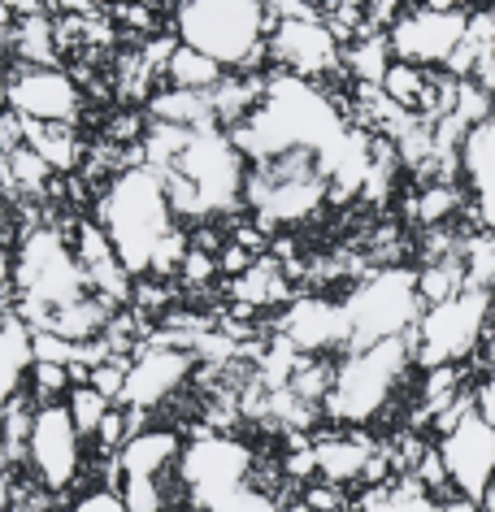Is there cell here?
<instances>
[{
    "label": "cell",
    "instance_id": "1",
    "mask_svg": "<svg viewBox=\"0 0 495 512\" xmlns=\"http://www.w3.org/2000/svg\"><path fill=\"white\" fill-rule=\"evenodd\" d=\"M96 222L109 235L113 252H118V261L126 265V274L135 283L152 274V256H157L161 239L179 230L170 187L152 165L122 170L96 191Z\"/></svg>",
    "mask_w": 495,
    "mask_h": 512
},
{
    "label": "cell",
    "instance_id": "2",
    "mask_svg": "<svg viewBox=\"0 0 495 512\" xmlns=\"http://www.w3.org/2000/svg\"><path fill=\"white\" fill-rule=\"evenodd\" d=\"M170 31L226 74H270L274 9L261 0H183L170 9Z\"/></svg>",
    "mask_w": 495,
    "mask_h": 512
},
{
    "label": "cell",
    "instance_id": "3",
    "mask_svg": "<svg viewBox=\"0 0 495 512\" xmlns=\"http://www.w3.org/2000/svg\"><path fill=\"white\" fill-rule=\"evenodd\" d=\"M170 187L174 217L187 222H209V217H226L244 204V183H248V161L239 157L231 131L222 126H200L187 135L165 170H157Z\"/></svg>",
    "mask_w": 495,
    "mask_h": 512
},
{
    "label": "cell",
    "instance_id": "4",
    "mask_svg": "<svg viewBox=\"0 0 495 512\" xmlns=\"http://www.w3.org/2000/svg\"><path fill=\"white\" fill-rule=\"evenodd\" d=\"M339 183V161L326 152H283V157H265L248 165L244 183V209L252 213L265 235L274 230H291L309 222L335 200Z\"/></svg>",
    "mask_w": 495,
    "mask_h": 512
},
{
    "label": "cell",
    "instance_id": "5",
    "mask_svg": "<svg viewBox=\"0 0 495 512\" xmlns=\"http://www.w3.org/2000/svg\"><path fill=\"white\" fill-rule=\"evenodd\" d=\"M92 296L87 270L74 256V243L57 226H35L14 248V313L31 330H44L48 317Z\"/></svg>",
    "mask_w": 495,
    "mask_h": 512
},
{
    "label": "cell",
    "instance_id": "6",
    "mask_svg": "<svg viewBox=\"0 0 495 512\" xmlns=\"http://www.w3.org/2000/svg\"><path fill=\"white\" fill-rule=\"evenodd\" d=\"M417 369L413 361V343L409 339H391L374 343V348L348 352L335 361V382H330L322 417L348 430H365L396 404V395L404 391V382Z\"/></svg>",
    "mask_w": 495,
    "mask_h": 512
},
{
    "label": "cell",
    "instance_id": "7",
    "mask_svg": "<svg viewBox=\"0 0 495 512\" xmlns=\"http://www.w3.org/2000/svg\"><path fill=\"white\" fill-rule=\"evenodd\" d=\"M339 309H344V326H348V352L391 343V339H413V330L426 313L422 291H417V270H409V265H383L370 278H361L339 300Z\"/></svg>",
    "mask_w": 495,
    "mask_h": 512
},
{
    "label": "cell",
    "instance_id": "8",
    "mask_svg": "<svg viewBox=\"0 0 495 512\" xmlns=\"http://www.w3.org/2000/svg\"><path fill=\"white\" fill-rule=\"evenodd\" d=\"M491 322H495V291H478V287H465L461 296L426 309L409 339L417 369L430 374V369L465 365L474 352H482Z\"/></svg>",
    "mask_w": 495,
    "mask_h": 512
},
{
    "label": "cell",
    "instance_id": "9",
    "mask_svg": "<svg viewBox=\"0 0 495 512\" xmlns=\"http://www.w3.org/2000/svg\"><path fill=\"white\" fill-rule=\"evenodd\" d=\"M469 22H474V9L435 0V5L404 9L387 40L396 61H409V66H422V70H439V66L448 70L469 35Z\"/></svg>",
    "mask_w": 495,
    "mask_h": 512
},
{
    "label": "cell",
    "instance_id": "10",
    "mask_svg": "<svg viewBox=\"0 0 495 512\" xmlns=\"http://www.w3.org/2000/svg\"><path fill=\"white\" fill-rule=\"evenodd\" d=\"M248 473H252V447L226 439V434H200V439L183 447L179 460V482L200 512H213L231 495L244 491Z\"/></svg>",
    "mask_w": 495,
    "mask_h": 512
},
{
    "label": "cell",
    "instance_id": "11",
    "mask_svg": "<svg viewBox=\"0 0 495 512\" xmlns=\"http://www.w3.org/2000/svg\"><path fill=\"white\" fill-rule=\"evenodd\" d=\"M439 460L448 469V486L452 495L469 499V504H487L491 486H495V426L487 413L474 404L465 408L452 426L439 430Z\"/></svg>",
    "mask_w": 495,
    "mask_h": 512
},
{
    "label": "cell",
    "instance_id": "12",
    "mask_svg": "<svg viewBox=\"0 0 495 512\" xmlns=\"http://www.w3.org/2000/svg\"><path fill=\"white\" fill-rule=\"evenodd\" d=\"M344 70V44L326 27V18H274L270 31V74H291L304 83H322Z\"/></svg>",
    "mask_w": 495,
    "mask_h": 512
},
{
    "label": "cell",
    "instance_id": "13",
    "mask_svg": "<svg viewBox=\"0 0 495 512\" xmlns=\"http://www.w3.org/2000/svg\"><path fill=\"white\" fill-rule=\"evenodd\" d=\"M83 434L74 426L66 404H48L35 413L31 426V447H27V465L35 473L44 495H66L83 473Z\"/></svg>",
    "mask_w": 495,
    "mask_h": 512
},
{
    "label": "cell",
    "instance_id": "14",
    "mask_svg": "<svg viewBox=\"0 0 495 512\" xmlns=\"http://www.w3.org/2000/svg\"><path fill=\"white\" fill-rule=\"evenodd\" d=\"M5 109L18 113L22 122L74 126L83 113V83L61 66H48V70L18 66L5 79Z\"/></svg>",
    "mask_w": 495,
    "mask_h": 512
},
{
    "label": "cell",
    "instance_id": "15",
    "mask_svg": "<svg viewBox=\"0 0 495 512\" xmlns=\"http://www.w3.org/2000/svg\"><path fill=\"white\" fill-rule=\"evenodd\" d=\"M196 374V356L183 348H165V343H139V352L126 365V391L118 408L131 413H157L187 387V378Z\"/></svg>",
    "mask_w": 495,
    "mask_h": 512
},
{
    "label": "cell",
    "instance_id": "16",
    "mask_svg": "<svg viewBox=\"0 0 495 512\" xmlns=\"http://www.w3.org/2000/svg\"><path fill=\"white\" fill-rule=\"evenodd\" d=\"M274 339H283L296 356H313V361H339L348 352V326L344 309L330 296H300L291 300L274 322Z\"/></svg>",
    "mask_w": 495,
    "mask_h": 512
},
{
    "label": "cell",
    "instance_id": "17",
    "mask_svg": "<svg viewBox=\"0 0 495 512\" xmlns=\"http://www.w3.org/2000/svg\"><path fill=\"white\" fill-rule=\"evenodd\" d=\"M461 183L478 230L495 239V118L469 126V135L461 139Z\"/></svg>",
    "mask_w": 495,
    "mask_h": 512
},
{
    "label": "cell",
    "instance_id": "18",
    "mask_svg": "<svg viewBox=\"0 0 495 512\" xmlns=\"http://www.w3.org/2000/svg\"><path fill=\"white\" fill-rule=\"evenodd\" d=\"M183 434L174 426H148L131 434V443L118 452V482H161L165 469H179L183 460Z\"/></svg>",
    "mask_w": 495,
    "mask_h": 512
},
{
    "label": "cell",
    "instance_id": "19",
    "mask_svg": "<svg viewBox=\"0 0 495 512\" xmlns=\"http://www.w3.org/2000/svg\"><path fill=\"white\" fill-rule=\"evenodd\" d=\"M226 296H231L239 309L248 313H265V309H287L291 304V283L278 256H261L248 274H239L226 283Z\"/></svg>",
    "mask_w": 495,
    "mask_h": 512
},
{
    "label": "cell",
    "instance_id": "20",
    "mask_svg": "<svg viewBox=\"0 0 495 512\" xmlns=\"http://www.w3.org/2000/svg\"><path fill=\"white\" fill-rule=\"evenodd\" d=\"M313 456H317V473L330 486H348V482H365V469L374 460V443L361 439V434L335 430L313 443Z\"/></svg>",
    "mask_w": 495,
    "mask_h": 512
},
{
    "label": "cell",
    "instance_id": "21",
    "mask_svg": "<svg viewBox=\"0 0 495 512\" xmlns=\"http://www.w3.org/2000/svg\"><path fill=\"white\" fill-rule=\"evenodd\" d=\"M35 356H31V326L14 313L9 326L0 330V413L14 404V395L27 391V374H31Z\"/></svg>",
    "mask_w": 495,
    "mask_h": 512
},
{
    "label": "cell",
    "instance_id": "22",
    "mask_svg": "<svg viewBox=\"0 0 495 512\" xmlns=\"http://www.w3.org/2000/svg\"><path fill=\"white\" fill-rule=\"evenodd\" d=\"M14 53L22 66L48 70L57 66V22L40 5H18V27H14Z\"/></svg>",
    "mask_w": 495,
    "mask_h": 512
},
{
    "label": "cell",
    "instance_id": "23",
    "mask_svg": "<svg viewBox=\"0 0 495 512\" xmlns=\"http://www.w3.org/2000/svg\"><path fill=\"white\" fill-rule=\"evenodd\" d=\"M161 87H174V92H196V96H209L218 92V87L226 83V70L218 66V61L200 57L192 53V48H174V57L165 61V74H161Z\"/></svg>",
    "mask_w": 495,
    "mask_h": 512
},
{
    "label": "cell",
    "instance_id": "24",
    "mask_svg": "<svg viewBox=\"0 0 495 512\" xmlns=\"http://www.w3.org/2000/svg\"><path fill=\"white\" fill-rule=\"evenodd\" d=\"M27 148L40 152L53 174H74L83 165V139L74 126H40L27 122Z\"/></svg>",
    "mask_w": 495,
    "mask_h": 512
},
{
    "label": "cell",
    "instance_id": "25",
    "mask_svg": "<svg viewBox=\"0 0 495 512\" xmlns=\"http://www.w3.org/2000/svg\"><path fill=\"white\" fill-rule=\"evenodd\" d=\"M391 66H396V53H391L387 35H378V31H361L357 40L344 48V70L361 87H383Z\"/></svg>",
    "mask_w": 495,
    "mask_h": 512
},
{
    "label": "cell",
    "instance_id": "26",
    "mask_svg": "<svg viewBox=\"0 0 495 512\" xmlns=\"http://www.w3.org/2000/svg\"><path fill=\"white\" fill-rule=\"evenodd\" d=\"M357 512H452L443 499H435L430 491H422L417 478H396L387 486H378L357 504Z\"/></svg>",
    "mask_w": 495,
    "mask_h": 512
},
{
    "label": "cell",
    "instance_id": "27",
    "mask_svg": "<svg viewBox=\"0 0 495 512\" xmlns=\"http://www.w3.org/2000/svg\"><path fill=\"white\" fill-rule=\"evenodd\" d=\"M465 200H469L465 183H456V178H430V183L422 187V196L413 200V217L426 230H443L456 213L465 209Z\"/></svg>",
    "mask_w": 495,
    "mask_h": 512
},
{
    "label": "cell",
    "instance_id": "28",
    "mask_svg": "<svg viewBox=\"0 0 495 512\" xmlns=\"http://www.w3.org/2000/svg\"><path fill=\"white\" fill-rule=\"evenodd\" d=\"M0 178H5V187L22 191V196H40V191L48 187V178H53V170L44 165L40 152H31L27 144H22L18 152L0 157Z\"/></svg>",
    "mask_w": 495,
    "mask_h": 512
},
{
    "label": "cell",
    "instance_id": "29",
    "mask_svg": "<svg viewBox=\"0 0 495 512\" xmlns=\"http://www.w3.org/2000/svg\"><path fill=\"white\" fill-rule=\"evenodd\" d=\"M66 408H70V417H74V426H79L83 439H96V430L105 426V417H109L118 404H109L96 387H87V382H83V387H74V391H70Z\"/></svg>",
    "mask_w": 495,
    "mask_h": 512
},
{
    "label": "cell",
    "instance_id": "30",
    "mask_svg": "<svg viewBox=\"0 0 495 512\" xmlns=\"http://www.w3.org/2000/svg\"><path fill=\"white\" fill-rule=\"evenodd\" d=\"M27 391H31V400L40 404V408L66 404L70 391H74V378H70L66 365H40V361H35L31 374H27Z\"/></svg>",
    "mask_w": 495,
    "mask_h": 512
},
{
    "label": "cell",
    "instance_id": "31",
    "mask_svg": "<svg viewBox=\"0 0 495 512\" xmlns=\"http://www.w3.org/2000/svg\"><path fill=\"white\" fill-rule=\"evenodd\" d=\"M31 356L40 365H66V369H74V365H79V343L61 339V335H48V330H31Z\"/></svg>",
    "mask_w": 495,
    "mask_h": 512
},
{
    "label": "cell",
    "instance_id": "32",
    "mask_svg": "<svg viewBox=\"0 0 495 512\" xmlns=\"http://www.w3.org/2000/svg\"><path fill=\"white\" fill-rule=\"evenodd\" d=\"M118 499H122L126 512H165L161 482H135V478H126V482H118Z\"/></svg>",
    "mask_w": 495,
    "mask_h": 512
},
{
    "label": "cell",
    "instance_id": "33",
    "mask_svg": "<svg viewBox=\"0 0 495 512\" xmlns=\"http://www.w3.org/2000/svg\"><path fill=\"white\" fill-rule=\"evenodd\" d=\"M218 274H222L218 256H209V252L192 248V252H187V261H183V270H179V283H187V287H205V283H213Z\"/></svg>",
    "mask_w": 495,
    "mask_h": 512
},
{
    "label": "cell",
    "instance_id": "34",
    "mask_svg": "<svg viewBox=\"0 0 495 512\" xmlns=\"http://www.w3.org/2000/svg\"><path fill=\"white\" fill-rule=\"evenodd\" d=\"M478 408L487 413V421L495 426V374H487V378L478 382Z\"/></svg>",
    "mask_w": 495,
    "mask_h": 512
},
{
    "label": "cell",
    "instance_id": "35",
    "mask_svg": "<svg viewBox=\"0 0 495 512\" xmlns=\"http://www.w3.org/2000/svg\"><path fill=\"white\" fill-rule=\"evenodd\" d=\"M0 512H9V504H5V491H0Z\"/></svg>",
    "mask_w": 495,
    "mask_h": 512
},
{
    "label": "cell",
    "instance_id": "36",
    "mask_svg": "<svg viewBox=\"0 0 495 512\" xmlns=\"http://www.w3.org/2000/svg\"><path fill=\"white\" fill-rule=\"evenodd\" d=\"M491 22H495V9H491Z\"/></svg>",
    "mask_w": 495,
    "mask_h": 512
}]
</instances>
